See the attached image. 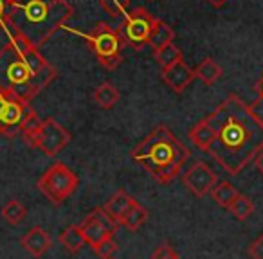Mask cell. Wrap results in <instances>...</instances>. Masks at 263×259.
<instances>
[{
    "instance_id": "cell-20",
    "label": "cell",
    "mask_w": 263,
    "mask_h": 259,
    "mask_svg": "<svg viewBox=\"0 0 263 259\" xmlns=\"http://www.w3.org/2000/svg\"><path fill=\"white\" fill-rule=\"evenodd\" d=\"M211 196H213V200H215L216 204L220 205V207L229 209L231 204H233V202L236 200L238 196H240V193H238V189L231 182H227V180H222V182H218L215 187H213Z\"/></svg>"
},
{
    "instance_id": "cell-31",
    "label": "cell",
    "mask_w": 263,
    "mask_h": 259,
    "mask_svg": "<svg viewBox=\"0 0 263 259\" xmlns=\"http://www.w3.org/2000/svg\"><path fill=\"white\" fill-rule=\"evenodd\" d=\"M249 110H251L252 117H254L259 124H263V97L261 95H258V99L249 105Z\"/></svg>"
},
{
    "instance_id": "cell-29",
    "label": "cell",
    "mask_w": 263,
    "mask_h": 259,
    "mask_svg": "<svg viewBox=\"0 0 263 259\" xmlns=\"http://www.w3.org/2000/svg\"><path fill=\"white\" fill-rule=\"evenodd\" d=\"M177 255V252H175V248L172 247L170 243H162V245H159L157 248L154 250V254H152V259H172V257H175Z\"/></svg>"
},
{
    "instance_id": "cell-11",
    "label": "cell",
    "mask_w": 263,
    "mask_h": 259,
    "mask_svg": "<svg viewBox=\"0 0 263 259\" xmlns=\"http://www.w3.org/2000/svg\"><path fill=\"white\" fill-rule=\"evenodd\" d=\"M195 79V70L187 65L184 59H179L173 65L162 69V81L172 88L173 92L180 94L191 85V81Z\"/></svg>"
},
{
    "instance_id": "cell-18",
    "label": "cell",
    "mask_w": 263,
    "mask_h": 259,
    "mask_svg": "<svg viewBox=\"0 0 263 259\" xmlns=\"http://www.w3.org/2000/svg\"><path fill=\"white\" fill-rule=\"evenodd\" d=\"M60 243L65 247L67 252H70V254H76V252H80L81 248L85 247L87 240H85L80 225H70V227H67L62 234H60Z\"/></svg>"
},
{
    "instance_id": "cell-5",
    "label": "cell",
    "mask_w": 263,
    "mask_h": 259,
    "mask_svg": "<svg viewBox=\"0 0 263 259\" xmlns=\"http://www.w3.org/2000/svg\"><path fill=\"white\" fill-rule=\"evenodd\" d=\"M87 44L98 58L99 65L108 70H116L123 62V47L126 45L121 31L114 29L105 22L96 24V27L87 34Z\"/></svg>"
},
{
    "instance_id": "cell-23",
    "label": "cell",
    "mask_w": 263,
    "mask_h": 259,
    "mask_svg": "<svg viewBox=\"0 0 263 259\" xmlns=\"http://www.w3.org/2000/svg\"><path fill=\"white\" fill-rule=\"evenodd\" d=\"M0 214H2V218H4L8 223H11V225H18V223L24 222L27 211L22 205V202H18L16 198H13V200H9L8 204L2 207Z\"/></svg>"
},
{
    "instance_id": "cell-25",
    "label": "cell",
    "mask_w": 263,
    "mask_h": 259,
    "mask_svg": "<svg viewBox=\"0 0 263 259\" xmlns=\"http://www.w3.org/2000/svg\"><path fill=\"white\" fill-rule=\"evenodd\" d=\"M229 211H231V214H233L234 218L238 220V222H245V220H247L249 216L254 212V204H252V202L249 200L247 196L240 194V196H238L236 200L231 204Z\"/></svg>"
},
{
    "instance_id": "cell-17",
    "label": "cell",
    "mask_w": 263,
    "mask_h": 259,
    "mask_svg": "<svg viewBox=\"0 0 263 259\" xmlns=\"http://www.w3.org/2000/svg\"><path fill=\"white\" fill-rule=\"evenodd\" d=\"M222 74H223L222 67L213 58H204L197 65V69H195V77H198L205 85H213L215 81H218L222 77Z\"/></svg>"
},
{
    "instance_id": "cell-28",
    "label": "cell",
    "mask_w": 263,
    "mask_h": 259,
    "mask_svg": "<svg viewBox=\"0 0 263 259\" xmlns=\"http://www.w3.org/2000/svg\"><path fill=\"white\" fill-rule=\"evenodd\" d=\"M92 214H94L96 218H98V222L101 223V225L105 227V229L108 230V232L112 234V236L117 232V229H119V223H117L116 220H114L112 216H110L108 212H106L103 207H96L94 211H92Z\"/></svg>"
},
{
    "instance_id": "cell-35",
    "label": "cell",
    "mask_w": 263,
    "mask_h": 259,
    "mask_svg": "<svg viewBox=\"0 0 263 259\" xmlns=\"http://www.w3.org/2000/svg\"><path fill=\"white\" fill-rule=\"evenodd\" d=\"M209 4L211 6H215V8H220V6H223L227 2V0H208Z\"/></svg>"
},
{
    "instance_id": "cell-10",
    "label": "cell",
    "mask_w": 263,
    "mask_h": 259,
    "mask_svg": "<svg viewBox=\"0 0 263 259\" xmlns=\"http://www.w3.org/2000/svg\"><path fill=\"white\" fill-rule=\"evenodd\" d=\"M182 182L195 196L202 198L208 193H211L213 187L218 184V176L216 173L209 168L205 162L197 161L186 173L182 175Z\"/></svg>"
},
{
    "instance_id": "cell-8",
    "label": "cell",
    "mask_w": 263,
    "mask_h": 259,
    "mask_svg": "<svg viewBox=\"0 0 263 259\" xmlns=\"http://www.w3.org/2000/svg\"><path fill=\"white\" fill-rule=\"evenodd\" d=\"M29 110V103L22 101L15 94L0 90V135L13 137L20 133V128Z\"/></svg>"
},
{
    "instance_id": "cell-37",
    "label": "cell",
    "mask_w": 263,
    "mask_h": 259,
    "mask_svg": "<svg viewBox=\"0 0 263 259\" xmlns=\"http://www.w3.org/2000/svg\"><path fill=\"white\" fill-rule=\"evenodd\" d=\"M172 259H180V257H179V255H175V257H172Z\"/></svg>"
},
{
    "instance_id": "cell-38",
    "label": "cell",
    "mask_w": 263,
    "mask_h": 259,
    "mask_svg": "<svg viewBox=\"0 0 263 259\" xmlns=\"http://www.w3.org/2000/svg\"><path fill=\"white\" fill-rule=\"evenodd\" d=\"M108 259H112V257H108Z\"/></svg>"
},
{
    "instance_id": "cell-27",
    "label": "cell",
    "mask_w": 263,
    "mask_h": 259,
    "mask_svg": "<svg viewBox=\"0 0 263 259\" xmlns=\"http://www.w3.org/2000/svg\"><path fill=\"white\" fill-rule=\"evenodd\" d=\"M117 248H119V245L116 243L114 236H108L106 240H103L99 245H96V247L92 248V250H94L96 255H99L101 259H108V257H112V255L116 254Z\"/></svg>"
},
{
    "instance_id": "cell-1",
    "label": "cell",
    "mask_w": 263,
    "mask_h": 259,
    "mask_svg": "<svg viewBox=\"0 0 263 259\" xmlns=\"http://www.w3.org/2000/svg\"><path fill=\"white\" fill-rule=\"evenodd\" d=\"M215 128V143L208 153L236 176L263 150V124L252 117L249 105L231 94L208 115Z\"/></svg>"
},
{
    "instance_id": "cell-12",
    "label": "cell",
    "mask_w": 263,
    "mask_h": 259,
    "mask_svg": "<svg viewBox=\"0 0 263 259\" xmlns=\"http://www.w3.org/2000/svg\"><path fill=\"white\" fill-rule=\"evenodd\" d=\"M20 243H22L24 250L29 252L33 257H42V255L47 254L52 247L51 236L47 234V230H44L38 225L27 230L22 236V240H20Z\"/></svg>"
},
{
    "instance_id": "cell-21",
    "label": "cell",
    "mask_w": 263,
    "mask_h": 259,
    "mask_svg": "<svg viewBox=\"0 0 263 259\" xmlns=\"http://www.w3.org/2000/svg\"><path fill=\"white\" fill-rule=\"evenodd\" d=\"M42 123H44V121L36 115V112H34L33 108H31L29 113L26 115V119H24L22 128H20V133H22V137H24V143H26L29 148H34V139H36L38 132H40Z\"/></svg>"
},
{
    "instance_id": "cell-15",
    "label": "cell",
    "mask_w": 263,
    "mask_h": 259,
    "mask_svg": "<svg viewBox=\"0 0 263 259\" xmlns=\"http://www.w3.org/2000/svg\"><path fill=\"white\" fill-rule=\"evenodd\" d=\"M80 229H81V232H83L87 243L90 245L92 248H94L96 245L101 243L103 240H106L108 236H112V234H110L108 230H106L105 227L98 222V218H96L92 212L85 218V222L80 225Z\"/></svg>"
},
{
    "instance_id": "cell-4",
    "label": "cell",
    "mask_w": 263,
    "mask_h": 259,
    "mask_svg": "<svg viewBox=\"0 0 263 259\" xmlns=\"http://www.w3.org/2000/svg\"><path fill=\"white\" fill-rule=\"evenodd\" d=\"M130 157L141 164L157 182L170 184L179 176L182 166L191 157V151L177 139L164 124H159L144 141H141Z\"/></svg>"
},
{
    "instance_id": "cell-33",
    "label": "cell",
    "mask_w": 263,
    "mask_h": 259,
    "mask_svg": "<svg viewBox=\"0 0 263 259\" xmlns=\"http://www.w3.org/2000/svg\"><path fill=\"white\" fill-rule=\"evenodd\" d=\"M254 164H256V168H258V171L263 175V150L258 153V157L254 158Z\"/></svg>"
},
{
    "instance_id": "cell-34",
    "label": "cell",
    "mask_w": 263,
    "mask_h": 259,
    "mask_svg": "<svg viewBox=\"0 0 263 259\" xmlns=\"http://www.w3.org/2000/svg\"><path fill=\"white\" fill-rule=\"evenodd\" d=\"M256 92H258V94L263 97V76H261V79H259L258 83H256Z\"/></svg>"
},
{
    "instance_id": "cell-3",
    "label": "cell",
    "mask_w": 263,
    "mask_h": 259,
    "mask_svg": "<svg viewBox=\"0 0 263 259\" xmlns=\"http://www.w3.org/2000/svg\"><path fill=\"white\" fill-rule=\"evenodd\" d=\"M74 8L67 0H22L9 11V29L40 49L67 20Z\"/></svg>"
},
{
    "instance_id": "cell-9",
    "label": "cell",
    "mask_w": 263,
    "mask_h": 259,
    "mask_svg": "<svg viewBox=\"0 0 263 259\" xmlns=\"http://www.w3.org/2000/svg\"><path fill=\"white\" fill-rule=\"evenodd\" d=\"M70 139L72 135L69 133V130H65L56 119L47 117L42 123L40 132L34 139V150H42L47 157H56L60 151L65 150Z\"/></svg>"
},
{
    "instance_id": "cell-32",
    "label": "cell",
    "mask_w": 263,
    "mask_h": 259,
    "mask_svg": "<svg viewBox=\"0 0 263 259\" xmlns=\"http://www.w3.org/2000/svg\"><path fill=\"white\" fill-rule=\"evenodd\" d=\"M249 255H251L252 259H263V234L258 240H254L251 243V247H249Z\"/></svg>"
},
{
    "instance_id": "cell-6",
    "label": "cell",
    "mask_w": 263,
    "mask_h": 259,
    "mask_svg": "<svg viewBox=\"0 0 263 259\" xmlns=\"http://www.w3.org/2000/svg\"><path fill=\"white\" fill-rule=\"evenodd\" d=\"M78 186H80L78 175L63 162H54L36 182L40 193L54 205H62L67 198L72 196Z\"/></svg>"
},
{
    "instance_id": "cell-26",
    "label": "cell",
    "mask_w": 263,
    "mask_h": 259,
    "mask_svg": "<svg viewBox=\"0 0 263 259\" xmlns=\"http://www.w3.org/2000/svg\"><path fill=\"white\" fill-rule=\"evenodd\" d=\"M99 4L112 18H119L126 13L130 0H99Z\"/></svg>"
},
{
    "instance_id": "cell-36",
    "label": "cell",
    "mask_w": 263,
    "mask_h": 259,
    "mask_svg": "<svg viewBox=\"0 0 263 259\" xmlns=\"http://www.w3.org/2000/svg\"><path fill=\"white\" fill-rule=\"evenodd\" d=\"M6 2H8V4H9V6H11V8H13V6L20 4V2H22V0H6Z\"/></svg>"
},
{
    "instance_id": "cell-16",
    "label": "cell",
    "mask_w": 263,
    "mask_h": 259,
    "mask_svg": "<svg viewBox=\"0 0 263 259\" xmlns=\"http://www.w3.org/2000/svg\"><path fill=\"white\" fill-rule=\"evenodd\" d=\"M173 38H175V31L172 29V26H168V24L162 22V20H157L154 29H152L148 45H150L154 51H159V49L173 44Z\"/></svg>"
},
{
    "instance_id": "cell-30",
    "label": "cell",
    "mask_w": 263,
    "mask_h": 259,
    "mask_svg": "<svg viewBox=\"0 0 263 259\" xmlns=\"http://www.w3.org/2000/svg\"><path fill=\"white\" fill-rule=\"evenodd\" d=\"M9 11L11 6L6 0H0V29H9Z\"/></svg>"
},
{
    "instance_id": "cell-13",
    "label": "cell",
    "mask_w": 263,
    "mask_h": 259,
    "mask_svg": "<svg viewBox=\"0 0 263 259\" xmlns=\"http://www.w3.org/2000/svg\"><path fill=\"white\" fill-rule=\"evenodd\" d=\"M190 141L202 151H209L211 144L215 143V128L211 126V123L208 121V117H204L202 121H198L193 128L190 130Z\"/></svg>"
},
{
    "instance_id": "cell-14",
    "label": "cell",
    "mask_w": 263,
    "mask_h": 259,
    "mask_svg": "<svg viewBox=\"0 0 263 259\" xmlns=\"http://www.w3.org/2000/svg\"><path fill=\"white\" fill-rule=\"evenodd\" d=\"M134 202H136V200H134L130 194H126L123 189H119L108 202H106L105 205H103V209H105V211L108 212V214L121 225V220L124 218V214L128 212V209L134 205Z\"/></svg>"
},
{
    "instance_id": "cell-7",
    "label": "cell",
    "mask_w": 263,
    "mask_h": 259,
    "mask_svg": "<svg viewBox=\"0 0 263 259\" xmlns=\"http://www.w3.org/2000/svg\"><path fill=\"white\" fill-rule=\"evenodd\" d=\"M155 22H157V18L154 15H150L148 9L136 8L124 16L121 34H123L124 42L130 47L143 49L144 45H148V40H150V34Z\"/></svg>"
},
{
    "instance_id": "cell-2",
    "label": "cell",
    "mask_w": 263,
    "mask_h": 259,
    "mask_svg": "<svg viewBox=\"0 0 263 259\" xmlns=\"http://www.w3.org/2000/svg\"><path fill=\"white\" fill-rule=\"evenodd\" d=\"M9 34V42L0 49V90L29 103L58 76V69L29 40L13 31Z\"/></svg>"
},
{
    "instance_id": "cell-19",
    "label": "cell",
    "mask_w": 263,
    "mask_h": 259,
    "mask_svg": "<svg viewBox=\"0 0 263 259\" xmlns=\"http://www.w3.org/2000/svg\"><path fill=\"white\" fill-rule=\"evenodd\" d=\"M92 97H94L96 105L108 110V108H112V106H116L117 101H119V90H117L110 81H105V83H101L96 88Z\"/></svg>"
},
{
    "instance_id": "cell-22",
    "label": "cell",
    "mask_w": 263,
    "mask_h": 259,
    "mask_svg": "<svg viewBox=\"0 0 263 259\" xmlns=\"http://www.w3.org/2000/svg\"><path fill=\"white\" fill-rule=\"evenodd\" d=\"M148 216L150 214H148L146 209H144L141 204H137V202H134V205L128 209V212L124 214V218L121 220V225L126 227V229L132 230V232H136L139 227H143V223H146Z\"/></svg>"
},
{
    "instance_id": "cell-24",
    "label": "cell",
    "mask_w": 263,
    "mask_h": 259,
    "mask_svg": "<svg viewBox=\"0 0 263 259\" xmlns=\"http://www.w3.org/2000/svg\"><path fill=\"white\" fill-rule=\"evenodd\" d=\"M154 58L162 69H166V67L173 65V63H177L179 59H182V51H180L175 44H170V45H166V47L159 49V51H154Z\"/></svg>"
}]
</instances>
